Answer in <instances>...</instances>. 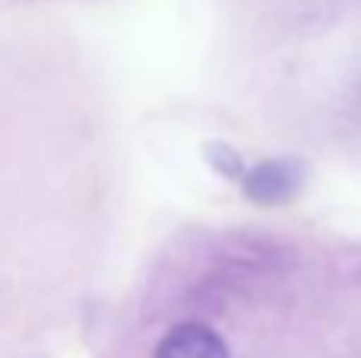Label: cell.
Masks as SVG:
<instances>
[{"label":"cell","instance_id":"obj_3","mask_svg":"<svg viewBox=\"0 0 361 358\" xmlns=\"http://www.w3.org/2000/svg\"><path fill=\"white\" fill-rule=\"evenodd\" d=\"M219 152H222V156H212V152H209V162H216L219 171H225L228 178H238V175H241V162H238L235 152L225 149V146H219Z\"/></svg>","mask_w":361,"mask_h":358},{"label":"cell","instance_id":"obj_1","mask_svg":"<svg viewBox=\"0 0 361 358\" xmlns=\"http://www.w3.org/2000/svg\"><path fill=\"white\" fill-rule=\"evenodd\" d=\"M156 358H228L222 336L203 323H180L156 349Z\"/></svg>","mask_w":361,"mask_h":358},{"label":"cell","instance_id":"obj_2","mask_svg":"<svg viewBox=\"0 0 361 358\" xmlns=\"http://www.w3.org/2000/svg\"><path fill=\"white\" fill-rule=\"evenodd\" d=\"M301 168L295 162H263L244 178V190L257 203H282L295 194Z\"/></svg>","mask_w":361,"mask_h":358}]
</instances>
